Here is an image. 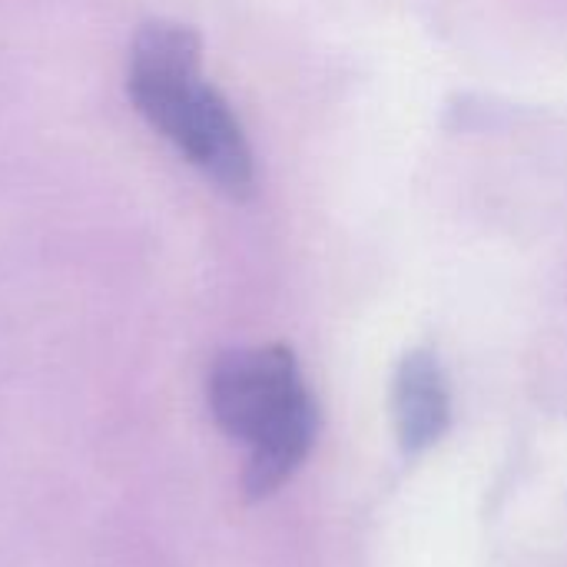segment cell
Segmentation results:
<instances>
[{"label": "cell", "mask_w": 567, "mask_h": 567, "mask_svg": "<svg viewBox=\"0 0 567 567\" xmlns=\"http://www.w3.org/2000/svg\"><path fill=\"white\" fill-rule=\"evenodd\" d=\"M392 412L409 452H422L442 439L449 429V389L432 352H412L402 359L392 389Z\"/></svg>", "instance_id": "obj_3"}, {"label": "cell", "mask_w": 567, "mask_h": 567, "mask_svg": "<svg viewBox=\"0 0 567 567\" xmlns=\"http://www.w3.org/2000/svg\"><path fill=\"white\" fill-rule=\"evenodd\" d=\"M216 425L249 449L243 488L266 498L306 462L319 412L286 346L223 352L206 382Z\"/></svg>", "instance_id": "obj_2"}, {"label": "cell", "mask_w": 567, "mask_h": 567, "mask_svg": "<svg viewBox=\"0 0 567 567\" xmlns=\"http://www.w3.org/2000/svg\"><path fill=\"white\" fill-rule=\"evenodd\" d=\"M199 50L196 30L146 23L130 50V100L219 189L249 196L256 183L249 140L223 93L199 76Z\"/></svg>", "instance_id": "obj_1"}]
</instances>
